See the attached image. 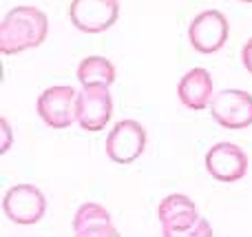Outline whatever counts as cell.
Listing matches in <instances>:
<instances>
[{
  "mask_svg": "<svg viewBox=\"0 0 252 237\" xmlns=\"http://www.w3.org/2000/svg\"><path fill=\"white\" fill-rule=\"evenodd\" d=\"M49 20L38 7H16L0 25V51L4 56L35 49L47 40Z\"/></svg>",
  "mask_w": 252,
  "mask_h": 237,
  "instance_id": "1",
  "label": "cell"
},
{
  "mask_svg": "<svg viewBox=\"0 0 252 237\" xmlns=\"http://www.w3.org/2000/svg\"><path fill=\"white\" fill-rule=\"evenodd\" d=\"M157 215H159L161 229L164 235H213L208 222L199 220L197 215V206L192 200H188L186 195H168L159 202L157 208Z\"/></svg>",
  "mask_w": 252,
  "mask_h": 237,
  "instance_id": "2",
  "label": "cell"
},
{
  "mask_svg": "<svg viewBox=\"0 0 252 237\" xmlns=\"http://www.w3.org/2000/svg\"><path fill=\"white\" fill-rule=\"evenodd\" d=\"M2 211L13 224L33 226L44 217L47 200L42 191L33 184H16L4 193Z\"/></svg>",
  "mask_w": 252,
  "mask_h": 237,
  "instance_id": "3",
  "label": "cell"
},
{
  "mask_svg": "<svg viewBox=\"0 0 252 237\" xmlns=\"http://www.w3.org/2000/svg\"><path fill=\"white\" fill-rule=\"evenodd\" d=\"M111 113H113V100H111L109 87H102V84L84 87L75 102V122L84 131L97 133L109 124Z\"/></svg>",
  "mask_w": 252,
  "mask_h": 237,
  "instance_id": "4",
  "label": "cell"
},
{
  "mask_svg": "<svg viewBox=\"0 0 252 237\" xmlns=\"http://www.w3.org/2000/svg\"><path fill=\"white\" fill-rule=\"evenodd\" d=\"M71 22L84 34H102L111 29L120 16L118 0H73L69 9Z\"/></svg>",
  "mask_w": 252,
  "mask_h": 237,
  "instance_id": "5",
  "label": "cell"
},
{
  "mask_svg": "<svg viewBox=\"0 0 252 237\" xmlns=\"http://www.w3.org/2000/svg\"><path fill=\"white\" fill-rule=\"evenodd\" d=\"M188 40L190 47L199 53H215L226 44L228 40V20L221 11L208 9L192 18L188 27Z\"/></svg>",
  "mask_w": 252,
  "mask_h": 237,
  "instance_id": "6",
  "label": "cell"
},
{
  "mask_svg": "<svg viewBox=\"0 0 252 237\" xmlns=\"http://www.w3.org/2000/svg\"><path fill=\"white\" fill-rule=\"evenodd\" d=\"M210 113L223 129H246L252 124V96L241 89H226L213 98Z\"/></svg>",
  "mask_w": 252,
  "mask_h": 237,
  "instance_id": "7",
  "label": "cell"
},
{
  "mask_svg": "<svg viewBox=\"0 0 252 237\" xmlns=\"http://www.w3.org/2000/svg\"><path fill=\"white\" fill-rule=\"evenodd\" d=\"M75 102L78 93L69 84L49 87L38 98V115L53 129H66L75 122Z\"/></svg>",
  "mask_w": 252,
  "mask_h": 237,
  "instance_id": "8",
  "label": "cell"
},
{
  "mask_svg": "<svg viewBox=\"0 0 252 237\" xmlns=\"http://www.w3.org/2000/svg\"><path fill=\"white\" fill-rule=\"evenodd\" d=\"M146 131L135 120H122L106 137V155L118 164H130L144 153Z\"/></svg>",
  "mask_w": 252,
  "mask_h": 237,
  "instance_id": "9",
  "label": "cell"
},
{
  "mask_svg": "<svg viewBox=\"0 0 252 237\" xmlns=\"http://www.w3.org/2000/svg\"><path fill=\"white\" fill-rule=\"evenodd\" d=\"M206 171L219 182H237L248 171V155L232 142H219L206 153Z\"/></svg>",
  "mask_w": 252,
  "mask_h": 237,
  "instance_id": "10",
  "label": "cell"
},
{
  "mask_svg": "<svg viewBox=\"0 0 252 237\" xmlns=\"http://www.w3.org/2000/svg\"><path fill=\"white\" fill-rule=\"evenodd\" d=\"M213 78L210 73L204 69V67H195L190 69L177 84V93L179 100H182L184 106L188 109L201 111L213 102Z\"/></svg>",
  "mask_w": 252,
  "mask_h": 237,
  "instance_id": "11",
  "label": "cell"
},
{
  "mask_svg": "<svg viewBox=\"0 0 252 237\" xmlns=\"http://www.w3.org/2000/svg\"><path fill=\"white\" fill-rule=\"evenodd\" d=\"M73 233L78 237H115L118 229L111 224V215L100 204H82L73 217Z\"/></svg>",
  "mask_w": 252,
  "mask_h": 237,
  "instance_id": "12",
  "label": "cell"
},
{
  "mask_svg": "<svg viewBox=\"0 0 252 237\" xmlns=\"http://www.w3.org/2000/svg\"><path fill=\"white\" fill-rule=\"evenodd\" d=\"M78 80L84 87L91 84H102V87H111L115 82V67L111 60L100 56H89L80 62L78 67Z\"/></svg>",
  "mask_w": 252,
  "mask_h": 237,
  "instance_id": "13",
  "label": "cell"
},
{
  "mask_svg": "<svg viewBox=\"0 0 252 237\" xmlns=\"http://www.w3.org/2000/svg\"><path fill=\"white\" fill-rule=\"evenodd\" d=\"M241 62H244V67L252 73V38L244 44V49H241Z\"/></svg>",
  "mask_w": 252,
  "mask_h": 237,
  "instance_id": "14",
  "label": "cell"
},
{
  "mask_svg": "<svg viewBox=\"0 0 252 237\" xmlns=\"http://www.w3.org/2000/svg\"><path fill=\"white\" fill-rule=\"evenodd\" d=\"M2 127H4V144H2V151H7V146H9V133H7V122L2 120Z\"/></svg>",
  "mask_w": 252,
  "mask_h": 237,
  "instance_id": "15",
  "label": "cell"
},
{
  "mask_svg": "<svg viewBox=\"0 0 252 237\" xmlns=\"http://www.w3.org/2000/svg\"><path fill=\"white\" fill-rule=\"evenodd\" d=\"M241 2H252V0H241Z\"/></svg>",
  "mask_w": 252,
  "mask_h": 237,
  "instance_id": "16",
  "label": "cell"
}]
</instances>
